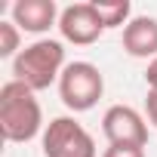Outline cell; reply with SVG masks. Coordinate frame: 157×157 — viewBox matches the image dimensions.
<instances>
[{
  "instance_id": "cell-4",
  "label": "cell",
  "mask_w": 157,
  "mask_h": 157,
  "mask_svg": "<svg viewBox=\"0 0 157 157\" xmlns=\"http://www.w3.org/2000/svg\"><path fill=\"white\" fill-rule=\"evenodd\" d=\"M43 157H96V139L74 117H52L40 136Z\"/></svg>"
},
{
  "instance_id": "cell-13",
  "label": "cell",
  "mask_w": 157,
  "mask_h": 157,
  "mask_svg": "<svg viewBox=\"0 0 157 157\" xmlns=\"http://www.w3.org/2000/svg\"><path fill=\"white\" fill-rule=\"evenodd\" d=\"M145 83H148V90H157V59H151V62H148V71H145Z\"/></svg>"
},
{
  "instance_id": "cell-8",
  "label": "cell",
  "mask_w": 157,
  "mask_h": 157,
  "mask_svg": "<svg viewBox=\"0 0 157 157\" xmlns=\"http://www.w3.org/2000/svg\"><path fill=\"white\" fill-rule=\"evenodd\" d=\"M123 52L132 59H157V19L154 16H132L123 28Z\"/></svg>"
},
{
  "instance_id": "cell-10",
  "label": "cell",
  "mask_w": 157,
  "mask_h": 157,
  "mask_svg": "<svg viewBox=\"0 0 157 157\" xmlns=\"http://www.w3.org/2000/svg\"><path fill=\"white\" fill-rule=\"evenodd\" d=\"M22 52V31L16 22H0V59H16Z\"/></svg>"
},
{
  "instance_id": "cell-2",
  "label": "cell",
  "mask_w": 157,
  "mask_h": 157,
  "mask_svg": "<svg viewBox=\"0 0 157 157\" xmlns=\"http://www.w3.org/2000/svg\"><path fill=\"white\" fill-rule=\"evenodd\" d=\"M65 65H68L65 62V43L52 40V37H40L13 59V80L40 93V90H49L52 83H59Z\"/></svg>"
},
{
  "instance_id": "cell-3",
  "label": "cell",
  "mask_w": 157,
  "mask_h": 157,
  "mask_svg": "<svg viewBox=\"0 0 157 157\" xmlns=\"http://www.w3.org/2000/svg\"><path fill=\"white\" fill-rule=\"evenodd\" d=\"M105 96V74L93 62H68L59 77V99L68 111L83 114L99 105Z\"/></svg>"
},
{
  "instance_id": "cell-6",
  "label": "cell",
  "mask_w": 157,
  "mask_h": 157,
  "mask_svg": "<svg viewBox=\"0 0 157 157\" xmlns=\"http://www.w3.org/2000/svg\"><path fill=\"white\" fill-rule=\"evenodd\" d=\"M59 34H62L65 43L93 46L105 34V25H102V19H99V13H96L93 3H71L59 16Z\"/></svg>"
},
{
  "instance_id": "cell-1",
  "label": "cell",
  "mask_w": 157,
  "mask_h": 157,
  "mask_svg": "<svg viewBox=\"0 0 157 157\" xmlns=\"http://www.w3.org/2000/svg\"><path fill=\"white\" fill-rule=\"evenodd\" d=\"M43 111L37 93L19 80H6L0 86V132L6 142H31L43 136Z\"/></svg>"
},
{
  "instance_id": "cell-9",
  "label": "cell",
  "mask_w": 157,
  "mask_h": 157,
  "mask_svg": "<svg viewBox=\"0 0 157 157\" xmlns=\"http://www.w3.org/2000/svg\"><path fill=\"white\" fill-rule=\"evenodd\" d=\"M93 6H96V13H99L105 31H108V28H126L129 19H132V6H129V0H111V3H99V0H96Z\"/></svg>"
},
{
  "instance_id": "cell-7",
  "label": "cell",
  "mask_w": 157,
  "mask_h": 157,
  "mask_svg": "<svg viewBox=\"0 0 157 157\" xmlns=\"http://www.w3.org/2000/svg\"><path fill=\"white\" fill-rule=\"evenodd\" d=\"M59 16L62 10L56 6V0H16L10 6V22L28 34H46L52 25L59 28Z\"/></svg>"
},
{
  "instance_id": "cell-11",
  "label": "cell",
  "mask_w": 157,
  "mask_h": 157,
  "mask_svg": "<svg viewBox=\"0 0 157 157\" xmlns=\"http://www.w3.org/2000/svg\"><path fill=\"white\" fill-rule=\"evenodd\" d=\"M102 157H145V148H132V145H108L102 151Z\"/></svg>"
},
{
  "instance_id": "cell-12",
  "label": "cell",
  "mask_w": 157,
  "mask_h": 157,
  "mask_svg": "<svg viewBox=\"0 0 157 157\" xmlns=\"http://www.w3.org/2000/svg\"><path fill=\"white\" fill-rule=\"evenodd\" d=\"M145 120L157 129V90H148V99H145Z\"/></svg>"
},
{
  "instance_id": "cell-5",
  "label": "cell",
  "mask_w": 157,
  "mask_h": 157,
  "mask_svg": "<svg viewBox=\"0 0 157 157\" xmlns=\"http://www.w3.org/2000/svg\"><path fill=\"white\" fill-rule=\"evenodd\" d=\"M102 132L108 145H132V148L148 145V120L129 105H111L102 114Z\"/></svg>"
}]
</instances>
